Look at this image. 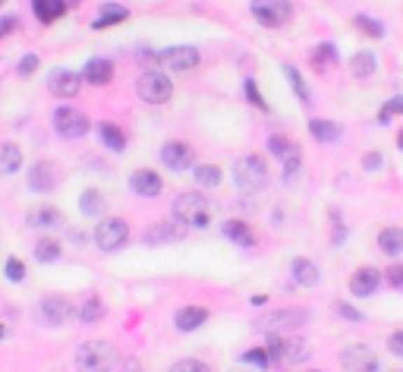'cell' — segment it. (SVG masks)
<instances>
[{"instance_id":"1","label":"cell","mask_w":403,"mask_h":372,"mask_svg":"<svg viewBox=\"0 0 403 372\" xmlns=\"http://www.w3.org/2000/svg\"><path fill=\"white\" fill-rule=\"evenodd\" d=\"M117 359L120 353L113 350L111 344H104V340H88V344L79 347V353H76V366L79 369H88V372H107V369H117Z\"/></svg>"},{"instance_id":"2","label":"cell","mask_w":403,"mask_h":372,"mask_svg":"<svg viewBox=\"0 0 403 372\" xmlns=\"http://www.w3.org/2000/svg\"><path fill=\"white\" fill-rule=\"evenodd\" d=\"M174 218H180L186 227H208L211 221V205L202 193H183L174 202Z\"/></svg>"},{"instance_id":"3","label":"cell","mask_w":403,"mask_h":372,"mask_svg":"<svg viewBox=\"0 0 403 372\" xmlns=\"http://www.w3.org/2000/svg\"><path fill=\"white\" fill-rule=\"evenodd\" d=\"M233 183H236L239 193H255L268 183V167L258 155H246L233 164Z\"/></svg>"},{"instance_id":"4","label":"cell","mask_w":403,"mask_h":372,"mask_svg":"<svg viewBox=\"0 0 403 372\" xmlns=\"http://www.w3.org/2000/svg\"><path fill=\"white\" fill-rule=\"evenodd\" d=\"M92 237L101 252H117V249H123L126 240H129V224H126L123 218H104L94 227Z\"/></svg>"},{"instance_id":"5","label":"cell","mask_w":403,"mask_h":372,"mask_svg":"<svg viewBox=\"0 0 403 372\" xmlns=\"http://www.w3.org/2000/svg\"><path fill=\"white\" fill-rule=\"evenodd\" d=\"M309 325V312L306 309H277V312H264L262 319L255 322L258 331H296V328Z\"/></svg>"},{"instance_id":"6","label":"cell","mask_w":403,"mask_h":372,"mask_svg":"<svg viewBox=\"0 0 403 372\" xmlns=\"http://www.w3.org/2000/svg\"><path fill=\"white\" fill-rule=\"evenodd\" d=\"M136 92H139V98L148 101V104H164V101H170V95H174V85H170V79L164 73L148 69V73L139 76Z\"/></svg>"},{"instance_id":"7","label":"cell","mask_w":403,"mask_h":372,"mask_svg":"<svg viewBox=\"0 0 403 372\" xmlns=\"http://www.w3.org/2000/svg\"><path fill=\"white\" fill-rule=\"evenodd\" d=\"M252 16H255L258 25H264V29H277V25H283L290 19V0H252Z\"/></svg>"},{"instance_id":"8","label":"cell","mask_w":403,"mask_h":372,"mask_svg":"<svg viewBox=\"0 0 403 372\" xmlns=\"http://www.w3.org/2000/svg\"><path fill=\"white\" fill-rule=\"evenodd\" d=\"M73 319H76V309H73V303L63 300V296H48V300L38 303V322H41V325L60 328Z\"/></svg>"},{"instance_id":"9","label":"cell","mask_w":403,"mask_h":372,"mask_svg":"<svg viewBox=\"0 0 403 372\" xmlns=\"http://www.w3.org/2000/svg\"><path fill=\"white\" fill-rule=\"evenodd\" d=\"M157 63H164V69H174V73H189L202 63V54L189 44H176V48H164L157 54Z\"/></svg>"},{"instance_id":"10","label":"cell","mask_w":403,"mask_h":372,"mask_svg":"<svg viewBox=\"0 0 403 372\" xmlns=\"http://www.w3.org/2000/svg\"><path fill=\"white\" fill-rule=\"evenodd\" d=\"M54 130L63 139H79L88 132V117L76 107H57L54 111Z\"/></svg>"},{"instance_id":"11","label":"cell","mask_w":403,"mask_h":372,"mask_svg":"<svg viewBox=\"0 0 403 372\" xmlns=\"http://www.w3.org/2000/svg\"><path fill=\"white\" fill-rule=\"evenodd\" d=\"M340 369H346V372H378L381 363H378V357L369 350V347L353 344V347H344V350H340Z\"/></svg>"},{"instance_id":"12","label":"cell","mask_w":403,"mask_h":372,"mask_svg":"<svg viewBox=\"0 0 403 372\" xmlns=\"http://www.w3.org/2000/svg\"><path fill=\"white\" fill-rule=\"evenodd\" d=\"M48 88L57 98H76L82 92V76L73 73V69H54L48 76Z\"/></svg>"},{"instance_id":"13","label":"cell","mask_w":403,"mask_h":372,"mask_svg":"<svg viewBox=\"0 0 403 372\" xmlns=\"http://www.w3.org/2000/svg\"><path fill=\"white\" fill-rule=\"evenodd\" d=\"M161 161L167 170H174V174H183V170L192 167V149L183 142H167L161 149Z\"/></svg>"},{"instance_id":"14","label":"cell","mask_w":403,"mask_h":372,"mask_svg":"<svg viewBox=\"0 0 403 372\" xmlns=\"http://www.w3.org/2000/svg\"><path fill=\"white\" fill-rule=\"evenodd\" d=\"M161 177L155 174V170H136V174L129 177V189L136 195H145V199H155L157 193H161Z\"/></svg>"},{"instance_id":"15","label":"cell","mask_w":403,"mask_h":372,"mask_svg":"<svg viewBox=\"0 0 403 372\" xmlns=\"http://www.w3.org/2000/svg\"><path fill=\"white\" fill-rule=\"evenodd\" d=\"M378 281H381V275H378L375 268H359L356 275L350 277V294L353 296H372L378 290Z\"/></svg>"},{"instance_id":"16","label":"cell","mask_w":403,"mask_h":372,"mask_svg":"<svg viewBox=\"0 0 403 372\" xmlns=\"http://www.w3.org/2000/svg\"><path fill=\"white\" fill-rule=\"evenodd\" d=\"M309 359V347L306 340L299 338H283L281 344V353H277V363H287V366H299Z\"/></svg>"},{"instance_id":"17","label":"cell","mask_w":403,"mask_h":372,"mask_svg":"<svg viewBox=\"0 0 403 372\" xmlns=\"http://www.w3.org/2000/svg\"><path fill=\"white\" fill-rule=\"evenodd\" d=\"M205 319H208L205 306H183V309H176L174 325L180 328V331H195V328L205 325Z\"/></svg>"},{"instance_id":"18","label":"cell","mask_w":403,"mask_h":372,"mask_svg":"<svg viewBox=\"0 0 403 372\" xmlns=\"http://www.w3.org/2000/svg\"><path fill=\"white\" fill-rule=\"evenodd\" d=\"M113 76V63L111 60H101V57H94V60L85 63V69H82V79L88 82V85H107Z\"/></svg>"},{"instance_id":"19","label":"cell","mask_w":403,"mask_h":372,"mask_svg":"<svg viewBox=\"0 0 403 372\" xmlns=\"http://www.w3.org/2000/svg\"><path fill=\"white\" fill-rule=\"evenodd\" d=\"M220 233H224L230 243H236V246H255V230H252L246 221H224Z\"/></svg>"},{"instance_id":"20","label":"cell","mask_w":403,"mask_h":372,"mask_svg":"<svg viewBox=\"0 0 403 372\" xmlns=\"http://www.w3.org/2000/svg\"><path fill=\"white\" fill-rule=\"evenodd\" d=\"M31 13L38 16V22L50 25L66 13V0H31Z\"/></svg>"},{"instance_id":"21","label":"cell","mask_w":403,"mask_h":372,"mask_svg":"<svg viewBox=\"0 0 403 372\" xmlns=\"http://www.w3.org/2000/svg\"><path fill=\"white\" fill-rule=\"evenodd\" d=\"M183 233H186V224H183L180 218H176V224H157L148 230V243H176V240H183Z\"/></svg>"},{"instance_id":"22","label":"cell","mask_w":403,"mask_h":372,"mask_svg":"<svg viewBox=\"0 0 403 372\" xmlns=\"http://www.w3.org/2000/svg\"><path fill=\"white\" fill-rule=\"evenodd\" d=\"M29 227H38V230H48V227H60L63 224V214L57 212V208L44 205V208H35V212H29Z\"/></svg>"},{"instance_id":"23","label":"cell","mask_w":403,"mask_h":372,"mask_svg":"<svg viewBox=\"0 0 403 372\" xmlns=\"http://www.w3.org/2000/svg\"><path fill=\"white\" fill-rule=\"evenodd\" d=\"M19 167H22V149L13 145V142H3L0 145V174L13 177Z\"/></svg>"},{"instance_id":"24","label":"cell","mask_w":403,"mask_h":372,"mask_svg":"<svg viewBox=\"0 0 403 372\" xmlns=\"http://www.w3.org/2000/svg\"><path fill=\"white\" fill-rule=\"evenodd\" d=\"M378 246L384 256H400L403 252V227H384L378 233Z\"/></svg>"},{"instance_id":"25","label":"cell","mask_w":403,"mask_h":372,"mask_svg":"<svg viewBox=\"0 0 403 372\" xmlns=\"http://www.w3.org/2000/svg\"><path fill=\"white\" fill-rule=\"evenodd\" d=\"M126 16H129V10H126V6H120V4H104L98 16L92 19V25H94V29H107V25L123 22Z\"/></svg>"},{"instance_id":"26","label":"cell","mask_w":403,"mask_h":372,"mask_svg":"<svg viewBox=\"0 0 403 372\" xmlns=\"http://www.w3.org/2000/svg\"><path fill=\"white\" fill-rule=\"evenodd\" d=\"M318 268H315V262H309V259H293V281L299 284V287H315L318 284Z\"/></svg>"},{"instance_id":"27","label":"cell","mask_w":403,"mask_h":372,"mask_svg":"<svg viewBox=\"0 0 403 372\" xmlns=\"http://www.w3.org/2000/svg\"><path fill=\"white\" fill-rule=\"evenodd\" d=\"M29 189H35V193H50L54 189V170H50V164H35L31 167Z\"/></svg>"},{"instance_id":"28","label":"cell","mask_w":403,"mask_h":372,"mask_svg":"<svg viewBox=\"0 0 403 372\" xmlns=\"http://www.w3.org/2000/svg\"><path fill=\"white\" fill-rule=\"evenodd\" d=\"M375 69H378L375 54H369V50H359V54H353L350 73L356 76V79H369V76H375Z\"/></svg>"},{"instance_id":"29","label":"cell","mask_w":403,"mask_h":372,"mask_svg":"<svg viewBox=\"0 0 403 372\" xmlns=\"http://www.w3.org/2000/svg\"><path fill=\"white\" fill-rule=\"evenodd\" d=\"M309 132H312L318 142H337V139L344 136V130H340L337 123H331V120H309Z\"/></svg>"},{"instance_id":"30","label":"cell","mask_w":403,"mask_h":372,"mask_svg":"<svg viewBox=\"0 0 403 372\" xmlns=\"http://www.w3.org/2000/svg\"><path fill=\"white\" fill-rule=\"evenodd\" d=\"M98 136H101V142H104L111 151H123L126 149V136H123V130H120V126L101 123L98 126Z\"/></svg>"},{"instance_id":"31","label":"cell","mask_w":403,"mask_h":372,"mask_svg":"<svg viewBox=\"0 0 403 372\" xmlns=\"http://www.w3.org/2000/svg\"><path fill=\"white\" fill-rule=\"evenodd\" d=\"M35 259H38V262H44V265L57 262V259H60V243H57L54 237H41L35 243Z\"/></svg>"},{"instance_id":"32","label":"cell","mask_w":403,"mask_h":372,"mask_svg":"<svg viewBox=\"0 0 403 372\" xmlns=\"http://www.w3.org/2000/svg\"><path fill=\"white\" fill-rule=\"evenodd\" d=\"M283 76H287V79H290V85H293L296 98H299L302 104H309V101H312V92H309V85H306V82H302L299 69H296V67H290V63H283Z\"/></svg>"},{"instance_id":"33","label":"cell","mask_w":403,"mask_h":372,"mask_svg":"<svg viewBox=\"0 0 403 372\" xmlns=\"http://www.w3.org/2000/svg\"><path fill=\"white\" fill-rule=\"evenodd\" d=\"M79 208L85 218H98L101 212H104V199H101V193H94V189H88V193L79 195Z\"/></svg>"},{"instance_id":"34","label":"cell","mask_w":403,"mask_h":372,"mask_svg":"<svg viewBox=\"0 0 403 372\" xmlns=\"http://www.w3.org/2000/svg\"><path fill=\"white\" fill-rule=\"evenodd\" d=\"M218 183H220V170L214 167V164H202V167H195V186L214 189Z\"/></svg>"},{"instance_id":"35","label":"cell","mask_w":403,"mask_h":372,"mask_svg":"<svg viewBox=\"0 0 403 372\" xmlns=\"http://www.w3.org/2000/svg\"><path fill=\"white\" fill-rule=\"evenodd\" d=\"M243 363H249L252 369H268L274 359H271V353L264 350V347H252V350L243 353Z\"/></svg>"},{"instance_id":"36","label":"cell","mask_w":403,"mask_h":372,"mask_svg":"<svg viewBox=\"0 0 403 372\" xmlns=\"http://www.w3.org/2000/svg\"><path fill=\"white\" fill-rule=\"evenodd\" d=\"M79 319L85 322V325H88V322H92V325H94V322H101V319H104V303H101L98 296H92V300H85V306H82Z\"/></svg>"},{"instance_id":"37","label":"cell","mask_w":403,"mask_h":372,"mask_svg":"<svg viewBox=\"0 0 403 372\" xmlns=\"http://www.w3.org/2000/svg\"><path fill=\"white\" fill-rule=\"evenodd\" d=\"M283 161V180H290V177L299 170V161H302V151H299V145H293V149L287 151V155L281 158Z\"/></svg>"},{"instance_id":"38","label":"cell","mask_w":403,"mask_h":372,"mask_svg":"<svg viewBox=\"0 0 403 372\" xmlns=\"http://www.w3.org/2000/svg\"><path fill=\"white\" fill-rule=\"evenodd\" d=\"M353 22H356V29H362L369 38H384V25L378 22V19H372V16H356Z\"/></svg>"},{"instance_id":"39","label":"cell","mask_w":403,"mask_h":372,"mask_svg":"<svg viewBox=\"0 0 403 372\" xmlns=\"http://www.w3.org/2000/svg\"><path fill=\"white\" fill-rule=\"evenodd\" d=\"M397 113H403V95H397V98H390L388 104L381 107V113H378V120H381V123H388L390 117H397Z\"/></svg>"},{"instance_id":"40","label":"cell","mask_w":403,"mask_h":372,"mask_svg":"<svg viewBox=\"0 0 403 372\" xmlns=\"http://www.w3.org/2000/svg\"><path fill=\"white\" fill-rule=\"evenodd\" d=\"M3 275L10 277V281H25V265L19 262V259H6V268H3Z\"/></svg>"},{"instance_id":"41","label":"cell","mask_w":403,"mask_h":372,"mask_svg":"<svg viewBox=\"0 0 403 372\" xmlns=\"http://www.w3.org/2000/svg\"><path fill=\"white\" fill-rule=\"evenodd\" d=\"M384 281L390 284V287L403 290V262H394L388 271H384Z\"/></svg>"},{"instance_id":"42","label":"cell","mask_w":403,"mask_h":372,"mask_svg":"<svg viewBox=\"0 0 403 372\" xmlns=\"http://www.w3.org/2000/svg\"><path fill=\"white\" fill-rule=\"evenodd\" d=\"M290 149H293V142H290V139H283V136H271V142H268V151H271V155L283 158Z\"/></svg>"},{"instance_id":"43","label":"cell","mask_w":403,"mask_h":372,"mask_svg":"<svg viewBox=\"0 0 403 372\" xmlns=\"http://www.w3.org/2000/svg\"><path fill=\"white\" fill-rule=\"evenodd\" d=\"M174 372H208L205 363H199V359H180V363L170 366Z\"/></svg>"},{"instance_id":"44","label":"cell","mask_w":403,"mask_h":372,"mask_svg":"<svg viewBox=\"0 0 403 372\" xmlns=\"http://www.w3.org/2000/svg\"><path fill=\"white\" fill-rule=\"evenodd\" d=\"M35 69H38V54H25L22 60H19L16 73H19V76H22V79H25V76H31V73H35Z\"/></svg>"},{"instance_id":"45","label":"cell","mask_w":403,"mask_h":372,"mask_svg":"<svg viewBox=\"0 0 403 372\" xmlns=\"http://www.w3.org/2000/svg\"><path fill=\"white\" fill-rule=\"evenodd\" d=\"M246 98H249L255 107H262V111H268V104H264V98H262V95H258L255 79H246Z\"/></svg>"},{"instance_id":"46","label":"cell","mask_w":403,"mask_h":372,"mask_svg":"<svg viewBox=\"0 0 403 372\" xmlns=\"http://www.w3.org/2000/svg\"><path fill=\"white\" fill-rule=\"evenodd\" d=\"M315 57H318V60H325V63H334V60H337V50H334V44H318V54H315Z\"/></svg>"},{"instance_id":"47","label":"cell","mask_w":403,"mask_h":372,"mask_svg":"<svg viewBox=\"0 0 403 372\" xmlns=\"http://www.w3.org/2000/svg\"><path fill=\"white\" fill-rule=\"evenodd\" d=\"M388 347H390V353H394V357H403V331H394L388 338Z\"/></svg>"},{"instance_id":"48","label":"cell","mask_w":403,"mask_h":372,"mask_svg":"<svg viewBox=\"0 0 403 372\" xmlns=\"http://www.w3.org/2000/svg\"><path fill=\"white\" fill-rule=\"evenodd\" d=\"M13 29H19V19L16 16H3V19H0V38H6Z\"/></svg>"},{"instance_id":"49","label":"cell","mask_w":403,"mask_h":372,"mask_svg":"<svg viewBox=\"0 0 403 372\" xmlns=\"http://www.w3.org/2000/svg\"><path fill=\"white\" fill-rule=\"evenodd\" d=\"M337 312L344 315L346 322H362V312H356V309H353V306H346V303H340V306H337Z\"/></svg>"},{"instance_id":"50","label":"cell","mask_w":403,"mask_h":372,"mask_svg":"<svg viewBox=\"0 0 403 372\" xmlns=\"http://www.w3.org/2000/svg\"><path fill=\"white\" fill-rule=\"evenodd\" d=\"M362 164H365L369 170H378V167H381V155H378V151H372V155L362 158Z\"/></svg>"},{"instance_id":"51","label":"cell","mask_w":403,"mask_h":372,"mask_svg":"<svg viewBox=\"0 0 403 372\" xmlns=\"http://www.w3.org/2000/svg\"><path fill=\"white\" fill-rule=\"evenodd\" d=\"M397 145H400V149H403V130H400V136H397Z\"/></svg>"},{"instance_id":"52","label":"cell","mask_w":403,"mask_h":372,"mask_svg":"<svg viewBox=\"0 0 403 372\" xmlns=\"http://www.w3.org/2000/svg\"><path fill=\"white\" fill-rule=\"evenodd\" d=\"M3 334H6V331H3V325H0V340H3Z\"/></svg>"},{"instance_id":"53","label":"cell","mask_w":403,"mask_h":372,"mask_svg":"<svg viewBox=\"0 0 403 372\" xmlns=\"http://www.w3.org/2000/svg\"><path fill=\"white\" fill-rule=\"evenodd\" d=\"M3 4H6V0H0V6H3Z\"/></svg>"}]
</instances>
